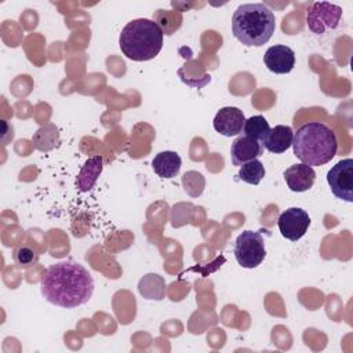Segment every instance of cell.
I'll return each mask as SVG.
<instances>
[{"label": "cell", "instance_id": "obj_1", "mask_svg": "<svg viewBox=\"0 0 353 353\" xmlns=\"http://www.w3.org/2000/svg\"><path fill=\"white\" fill-rule=\"evenodd\" d=\"M41 295L59 307H77L94 294V279L79 262L62 261L48 266L40 279Z\"/></svg>", "mask_w": 353, "mask_h": 353}, {"label": "cell", "instance_id": "obj_2", "mask_svg": "<svg viewBox=\"0 0 353 353\" xmlns=\"http://www.w3.org/2000/svg\"><path fill=\"white\" fill-rule=\"evenodd\" d=\"M294 154L303 164L316 167L327 164L338 150L335 132L324 123L309 121L294 132Z\"/></svg>", "mask_w": 353, "mask_h": 353}, {"label": "cell", "instance_id": "obj_3", "mask_svg": "<svg viewBox=\"0 0 353 353\" xmlns=\"http://www.w3.org/2000/svg\"><path fill=\"white\" fill-rule=\"evenodd\" d=\"M274 29V14L263 3L241 4L233 12L232 32L244 46L262 47L270 40Z\"/></svg>", "mask_w": 353, "mask_h": 353}, {"label": "cell", "instance_id": "obj_4", "mask_svg": "<svg viewBox=\"0 0 353 353\" xmlns=\"http://www.w3.org/2000/svg\"><path fill=\"white\" fill-rule=\"evenodd\" d=\"M163 29L152 19L138 18L130 21L120 33L119 46L121 52L132 61L153 59L163 48Z\"/></svg>", "mask_w": 353, "mask_h": 353}, {"label": "cell", "instance_id": "obj_5", "mask_svg": "<svg viewBox=\"0 0 353 353\" xmlns=\"http://www.w3.org/2000/svg\"><path fill=\"white\" fill-rule=\"evenodd\" d=\"M265 256V241L259 232L244 230L237 236L234 243V258L241 268H256L262 263Z\"/></svg>", "mask_w": 353, "mask_h": 353}, {"label": "cell", "instance_id": "obj_6", "mask_svg": "<svg viewBox=\"0 0 353 353\" xmlns=\"http://www.w3.org/2000/svg\"><path fill=\"white\" fill-rule=\"evenodd\" d=\"M342 17V8L339 6L316 1L307 11V26L316 34H323L327 30L338 28Z\"/></svg>", "mask_w": 353, "mask_h": 353}, {"label": "cell", "instance_id": "obj_7", "mask_svg": "<svg viewBox=\"0 0 353 353\" xmlns=\"http://www.w3.org/2000/svg\"><path fill=\"white\" fill-rule=\"evenodd\" d=\"M327 182L336 199L353 201V160L343 159L338 161L328 172Z\"/></svg>", "mask_w": 353, "mask_h": 353}, {"label": "cell", "instance_id": "obj_8", "mask_svg": "<svg viewBox=\"0 0 353 353\" xmlns=\"http://www.w3.org/2000/svg\"><path fill=\"white\" fill-rule=\"evenodd\" d=\"M310 225L309 214L298 207H291L280 214L277 226L281 236L290 241H298L305 236Z\"/></svg>", "mask_w": 353, "mask_h": 353}, {"label": "cell", "instance_id": "obj_9", "mask_svg": "<svg viewBox=\"0 0 353 353\" xmlns=\"http://www.w3.org/2000/svg\"><path fill=\"white\" fill-rule=\"evenodd\" d=\"M244 123L245 117L241 109L236 106H225L216 112L212 125L214 130L223 137H236L243 131Z\"/></svg>", "mask_w": 353, "mask_h": 353}, {"label": "cell", "instance_id": "obj_10", "mask_svg": "<svg viewBox=\"0 0 353 353\" xmlns=\"http://www.w3.org/2000/svg\"><path fill=\"white\" fill-rule=\"evenodd\" d=\"M263 63L270 72L276 74H285L295 66V54L288 46L276 44L266 50Z\"/></svg>", "mask_w": 353, "mask_h": 353}, {"label": "cell", "instance_id": "obj_11", "mask_svg": "<svg viewBox=\"0 0 353 353\" xmlns=\"http://www.w3.org/2000/svg\"><path fill=\"white\" fill-rule=\"evenodd\" d=\"M263 153V146L259 141L250 138L247 135L237 137L230 146V159L233 165H243Z\"/></svg>", "mask_w": 353, "mask_h": 353}, {"label": "cell", "instance_id": "obj_12", "mask_svg": "<svg viewBox=\"0 0 353 353\" xmlns=\"http://www.w3.org/2000/svg\"><path fill=\"white\" fill-rule=\"evenodd\" d=\"M283 176H284V181H285L287 186L290 188V190L302 193V192L309 190L313 186L314 179H316V172H314L313 167L301 163V164H294V165L288 167L283 172Z\"/></svg>", "mask_w": 353, "mask_h": 353}, {"label": "cell", "instance_id": "obj_13", "mask_svg": "<svg viewBox=\"0 0 353 353\" xmlns=\"http://www.w3.org/2000/svg\"><path fill=\"white\" fill-rule=\"evenodd\" d=\"M294 139V131L290 125L279 124L269 130L266 137L262 141V146L270 153H284L291 145Z\"/></svg>", "mask_w": 353, "mask_h": 353}, {"label": "cell", "instance_id": "obj_14", "mask_svg": "<svg viewBox=\"0 0 353 353\" xmlns=\"http://www.w3.org/2000/svg\"><path fill=\"white\" fill-rule=\"evenodd\" d=\"M181 165H182L181 156L172 150L160 152L152 160V168H153L154 174L160 178H165V179L176 176L181 170Z\"/></svg>", "mask_w": 353, "mask_h": 353}, {"label": "cell", "instance_id": "obj_15", "mask_svg": "<svg viewBox=\"0 0 353 353\" xmlns=\"http://www.w3.org/2000/svg\"><path fill=\"white\" fill-rule=\"evenodd\" d=\"M103 167V159L102 156H92L87 159L84 165L81 167L77 178H76V185L81 192H88L90 189L94 188L98 176L102 172Z\"/></svg>", "mask_w": 353, "mask_h": 353}, {"label": "cell", "instance_id": "obj_16", "mask_svg": "<svg viewBox=\"0 0 353 353\" xmlns=\"http://www.w3.org/2000/svg\"><path fill=\"white\" fill-rule=\"evenodd\" d=\"M34 148L40 152H50L59 143V132L55 124L48 123L40 127L32 137Z\"/></svg>", "mask_w": 353, "mask_h": 353}, {"label": "cell", "instance_id": "obj_17", "mask_svg": "<svg viewBox=\"0 0 353 353\" xmlns=\"http://www.w3.org/2000/svg\"><path fill=\"white\" fill-rule=\"evenodd\" d=\"M269 130H270V125H269L268 120L262 114H256V116H251L250 119L245 120L241 132L262 143V141L266 137V134L269 132Z\"/></svg>", "mask_w": 353, "mask_h": 353}, {"label": "cell", "instance_id": "obj_18", "mask_svg": "<svg viewBox=\"0 0 353 353\" xmlns=\"http://www.w3.org/2000/svg\"><path fill=\"white\" fill-rule=\"evenodd\" d=\"M263 176H265V167L258 159L247 161L239 170V179L250 185H258Z\"/></svg>", "mask_w": 353, "mask_h": 353}, {"label": "cell", "instance_id": "obj_19", "mask_svg": "<svg viewBox=\"0 0 353 353\" xmlns=\"http://www.w3.org/2000/svg\"><path fill=\"white\" fill-rule=\"evenodd\" d=\"M182 185L185 188V192L192 197H199L204 190V176L197 171H188L182 176Z\"/></svg>", "mask_w": 353, "mask_h": 353}, {"label": "cell", "instance_id": "obj_20", "mask_svg": "<svg viewBox=\"0 0 353 353\" xmlns=\"http://www.w3.org/2000/svg\"><path fill=\"white\" fill-rule=\"evenodd\" d=\"M164 279L159 274H154V273H150V274H146L145 277H142L139 280V284H138V290L141 292V295H143L146 299H157L160 301V295L156 292V290H153V285H156L157 283L163 281Z\"/></svg>", "mask_w": 353, "mask_h": 353}, {"label": "cell", "instance_id": "obj_21", "mask_svg": "<svg viewBox=\"0 0 353 353\" xmlns=\"http://www.w3.org/2000/svg\"><path fill=\"white\" fill-rule=\"evenodd\" d=\"M39 259V254H36L30 247L21 245L14 251V261L21 268H29L34 265Z\"/></svg>", "mask_w": 353, "mask_h": 353}]
</instances>
